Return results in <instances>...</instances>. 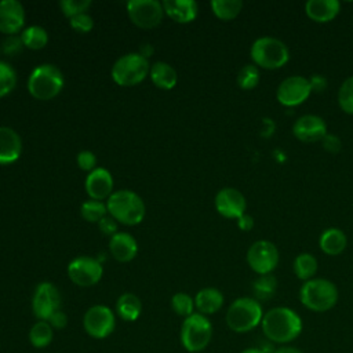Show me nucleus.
Segmentation results:
<instances>
[{"instance_id":"1","label":"nucleus","mask_w":353,"mask_h":353,"mask_svg":"<svg viewBox=\"0 0 353 353\" xmlns=\"http://www.w3.org/2000/svg\"><path fill=\"white\" fill-rule=\"evenodd\" d=\"M303 328L301 316L291 307L276 306L263 313L261 330L265 339L273 345H288L295 341Z\"/></svg>"},{"instance_id":"2","label":"nucleus","mask_w":353,"mask_h":353,"mask_svg":"<svg viewBox=\"0 0 353 353\" xmlns=\"http://www.w3.org/2000/svg\"><path fill=\"white\" fill-rule=\"evenodd\" d=\"M338 288L336 285L327 279L313 277L307 281H303L299 290L301 303L316 313H323L331 310L338 302Z\"/></svg>"},{"instance_id":"3","label":"nucleus","mask_w":353,"mask_h":353,"mask_svg":"<svg viewBox=\"0 0 353 353\" xmlns=\"http://www.w3.org/2000/svg\"><path fill=\"white\" fill-rule=\"evenodd\" d=\"M263 310L261 303L252 296H241L234 299L226 310V325L237 334L250 332L261 325Z\"/></svg>"},{"instance_id":"4","label":"nucleus","mask_w":353,"mask_h":353,"mask_svg":"<svg viewBox=\"0 0 353 353\" xmlns=\"http://www.w3.org/2000/svg\"><path fill=\"white\" fill-rule=\"evenodd\" d=\"M108 212L117 222L132 226L142 222L145 216V203L139 194L128 189L113 192L106 200Z\"/></svg>"},{"instance_id":"5","label":"nucleus","mask_w":353,"mask_h":353,"mask_svg":"<svg viewBox=\"0 0 353 353\" xmlns=\"http://www.w3.org/2000/svg\"><path fill=\"white\" fill-rule=\"evenodd\" d=\"M63 88V74L52 63L36 66L28 79V91L40 101H48L57 97Z\"/></svg>"},{"instance_id":"6","label":"nucleus","mask_w":353,"mask_h":353,"mask_svg":"<svg viewBox=\"0 0 353 353\" xmlns=\"http://www.w3.org/2000/svg\"><path fill=\"white\" fill-rule=\"evenodd\" d=\"M179 338L186 352H203L210 345L212 338V324L210 319L199 312L185 317L181 325Z\"/></svg>"},{"instance_id":"7","label":"nucleus","mask_w":353,"mask_h":353,"mask_svg":"<svg viewBox=\"0 0 353 353\" xmlns=\"http://www.w3.org/2000/svg\"><path fill=\"white\" fill-rule=\"evenodd\" d=\"M250 54L254 63L263 69H279L290 59L287 46L281 40L270 36L256 39L251 46Z\"/></svg>"},{"instance_id":"8","label":"nucleus","mask_w":353,"mask_h":353,"mask_svg":"<svg viewBox=\"0 0 353 353\" xmlns=\"http://www.w3.org/2000/svg\"><path fill=\"white\" fill-rule=\"evenodd\" d=\"M149 59L139 52H128L121 55L112 66V79L120 85H135L141 83L149 73Z\"/></svg>"},{"instance_id":"9","label":"nucleus","mask_w":353,"mask_h":353,"mask_svg":"<svg viewBox=\"0 0 353 353\" xmlns=\"http://www.w3.org/2000/svg\"><path fill=\"white\" fill-rule=\"evenodd\" d=\"M83 327L90 336L95 339H105L114 331V313L109 306L94 305L85 310L83 316Z\"/></svg>"},{"instance_id":"10","label":"nucleus","mask_w":353,"mask_h":353,"mask_svg":"<svg viewBox=\"0 0 353 353\" xmlns=\"http://www.w3.org/2000/svg\"><path fill=\"white\" fill-rule=\"evenodd\" d=\"M127 14L134 25L150 29L161 22L165 12L163 3L157 0H130L127 3Z\"/></svg>"},{"instance_id":"11","label":"nucleus","mask_w":353,"mask_h":353,"mask_svg":"<svg viewBox=\"0 0 353 353\" xmlns=\"http://www.w3.org/2000/svg\"><path fill=\"white\" fill-rule=\"evenodd\" d=\"M247 263L259 276L270 274L279 263V250L269 240H258L247 251Z\"/></svg>"},{"instance_id":"12","label":"nucleus","mask_w":353,"mask_h":353,"mask_svg":"<svg viewBox=\"0 0 353 353\" xmlns=\"http://www.w3.org/2000/svg\"><path fill=\"white\" fill-rule=\"evenodd\" d=\"M103 274L102 262L92 256H77L68 265L69 279L80 287H91L97 284Z\"/></svg>"},{"instance_id":"13","label":"nucleus","mask_w":353,"mask_h":353,"mask_svg":"<svg viewBox=\"0 0 353 353\" xmlns=\"http://www.w3.org/2000/svg\"><path fill=\"white\" fill-rule=\"evenodd\" d=\"M59 309L61 294L58 288L50 281H43L37 284L32 298V310L36 319L47 321Z\"/></svg>"},{"instance_id":"14","label":"nucleus","mask_w":353,"mask_h":353,"mask_svg":"<svg viewBox=\"0 0 353 353\" xmlns=\"http://www.w3.org/2000/svg\"><path fill=\"white\" fill-rule=\"evenodd\" d=\"M310 92L309 79L303 76H290L279 84L276 98L284 106H296L305 102Z\"/></svg>"},{"instance_id":"15","label":"nucleus","mask_w":353,"mask_h":353,"mask_svg":"<svg viewBox=\"0 0 353 353\" xmlns=\"http://www.w3.org/2000/svg\"><path fill=\"white\" fill-rule=\"evenodd\" d=\"M292 134L301 142L313 143L327 135V124L317 114H303L295 120Z\"/></svg>"},{"instance_id":"16","label":"nucleus","mask_w":353,"mask_h":353,"mask_svg":"<svg viewBox=\"0 0 353 353\" xmlns=\"http://www.w3.org/2000/svg\"><path fill=\"white\" fill-rule=\"evenodd\" d=\"M245 197L234 188H223L215 196V208L225 218H240L245 214Z\"/></svg>"},{"instance_id":"17","label":"nucleus","mask_w":353,"mask_h":353,"mask_svg":"<svg viewBox=\"0 0 353 353\" xmlns=\"http://www.w3.org/2000/svg\"><path fill=\"white\" fill-rule=\"evenodd\" d=\"M25 23V8L18 0H0V32L17 34Z\"/></svg>"},{"instance_id":"18","label":"nucleus","mask_w":353,"mask_h":353,"mask_svg":"<svg viewBox=\"0 0 353 353\" xmlns=\"http://www.w3.org/2000/svg\"><path fill=\"white\" fill-rule=\"evenodd\" d=\"M84 185L87 194L92 200L102 201L103 199H109V196L113 193V176L103 167H97L88 172Z\"/></svg>"},{"instance_id":"19","label":"nucleus","mask_w":353,"mask_h":353,"mask_svg":"<svg viewBox=\"0 0 353 353\" xmlns=\"http://www.w3.org/2000/svg\"><path fill=\"white\" fill-rule=\"evenodd\" d=\"M22 152V141L19 134L11 127L0 125V164H11L17 161Z\"/></svg>"},{"instance_id":"20","label":"nucleus","mask_w":353,"mask_h":353,"mask_svg":"<svg viewBox=\"0 0 353 353\" xmlns=\"http://www.w3.org/2000/svg\"><path fill=\"white\" fill-rule=\"evenodd\" d=\"M109 250L112 256L119 262L131 261L138 252V244L134 236L127 232H117L110 237Z\"/></svg>"},{"instance_id":"21","label":"nucleus","mask_w":353,"mask_h":353,"mask_svg":"<svg viewBox=\"0 0 353 353\" xmlns=\"http://www.w3.org/2000/svg\"><path fill=\"white\" fill-rule=\"evenodd\" d=\"M164 12L179 23H188L197 17L199 6L194 0H164Z\"/></svg>"},{"instance_id":"22","label":"nucleus","mask_w":353,"mask_h":353,"mask_svg":"<svg viewBox=\"0 0 353 353\" xmlns=\"http://www.w3.org/2000/svg\"><path fill=\"white\" fill-rule=\"evenodd\" d=\"M341 4L336 0H309L305 4L306 15L314 22L332 21L339 12Z\"/></svg>"},{"instance_id":"23","label":"nucleus","mask_w":353,"mask_h":353,"mask_svg":"<svg viewBox=\"0 0 353 353\" xmlns=\"http://www.w3.org/2000/svg\"><path fill=\"white\" fill-rule=\"evenodd\" d=\"M223 306V294L215 287L201 288L194 296V307L207 316L216 313Z\"/></svg>"},{"instance_id":"24","label":"nucleus","mask_w":353,"mask_h":353,"mask_svg":"<svg viewBox=\"0 0 353 353\" xmlns=\"http://www.w3.org/2000/svg\"><path fill=\"white\" fill-rule=\"evenodd\" d=\"M346 236L338 228H328L325 229L319 239L320 250L327 255H338L346 247Z\"/></svg>"},{"instance_id":"25","label":"nucleus","mask_w":353,"mask_h":353,"mask_svg":"<svg viewBox=\"0 0 353 353\" xmlns=\"http://www.w3.org/2000/svg\"><path fill=\"white\" fill-rule=\"evenodd\" d=\"M149 74H150V79H152L153 84L156 87L161 88V90L174 88L175 84H176V80H178L175 69L170 63L163 62V61L154 62L150 66Z\"/></svg>"},{"instance_id":"26","label":"nucleus","mask_w":353,"mask_h":353,"mask_svg":"<svg viewBox=\"0 0 353 353\" xmlns=\"http://www.w3.org/2000/svg\"><path fill=\"white\" fill-rule=\"evenodd\" d=\"M142 312L141 299L132 292H124L117 298L116 313L124 321H135Z\"/></svg>"},{"instance_id":"27","label":"nucleus","mask_w":353,"mask_h":353,"mask_svg":"<svg viewBox=\"0 0 353 353\" xmlns=\"http://www.w3.org/2000/svg\"><path fill=\"white\" fill-rule=\"evenodd\" d=\"M29 342L37 349H44L52 342L54 328L48 321L37 320L29 330Z\"/></svg>"},{"instance_id":"28","label":"nucleus","mask_w":353,"mask_h":353,"mask_svg":"<svg viewBox=\"0 0 353 353\" xmlns=\"http://www.w3.org/2000/svg\"><path fill=\"white\" fill-rule=\"evenodd\" d=\"M292 269L299 280L307 281L313 279V276L317 272V259L312 254L302 252L294 259Z\"/></svg>"},{"instance_id":"29","label":"nucleus","mask_w":353,"mask_h":353,"mask_svg":"<svg viewBox=\"0 0 353 353\" xmlns=\"http://www.w3.org/2000/svg\"><path fill=\"white\" fill-rule=\"evenodd\" d=\"M276 290H277V280L272 274H261L252 283V294L258 302L272 299L273 295L276 294Z\"/></svg>"},{"instance_id":"30","label":"nucleus","mask_w":353,"mask_h":353,"mask_svg":"<svg viewBox=\"0 0 353 353\" xmlns=\"http://www.w3.org/2000/svg\"><path fill=\"white\" fill-rule=\"evenodd\" d=\"M21 39L25 47L30 50H40L48 43V33L43 26L30 25L22 30Z\"/></svg>"},{"instance_id":"31","label":"nucleus","mask_w":353,"mask_h":353,"mask_svg":"<svg viewBox=\"0 0 353 353\" xmlns=\"http://www.w3.org/2000/svg\"><path fill=\"white\" fill-rule=\"evenodd\" d=\"M211 8H212V12L219 19L228 21V19L236 18L240 14L243 8V3L240 0H212Z\"/></svg>"},{"instance_id":"32","label":"nucleus","mask_w":353,"mask_h":353,"mask_svg":"<svg viewBox=\"0 0 353 353\" xmlns=\"http://www.w3.org/2000/svg\"><path fill=\"white\" fill-rule=\"evenodd\" d=\"M80 214L87 222H99L108 214V207L101 200H87L80 207Z\"/></svg>"},{"instance_id":"33","label":"nucleus","mask_w":353,"mask_h":353,"mask_svg":"<svg viewBox=\"0 0 353 353\" xmlns=\"http://www.w3.org/2000/svg\"><path fill=\"white\" fill-rule=\"evenodd\" d=\"M171 307L178 316L185 319L194 313V298L186 292H176L171 298Z\"/></svg>"},{"instance_id":"34","label":"nucleus","mask_w":353,"mask_h":353,"mask_svg":"<svg viewBox=\"0 0 353 353\" xmlns=\"http://www.w3.org/2000/svg\"><path fill=\"white\" fill-rule=\"evenodd\" d=\"M17 85V72L6 61L0 59V98L10 94Z\"/></svg>"},{"instance_id":"35","label":"nucleus","mask_w":353,"mask_h":353,"mask_svg":"<svg viewBox=\"0 0 353 353\" xmlns=\"http://www.w3.org/2000/svg\"><path fill=\"white\" fill-rule=\"evenodd\" d=\"M259 83V70L255 65H244L237 73V84L241 90H252Z\"/></svg>"},{"instance_id":"36","label":"nucleus","mask_w":353,"mask_h":353,"mask_svg":"<svg viewBox=\"0 0 353 353\" xmlns=\"http://www.w3.org/2000/svg\"><path fill=\"white\" fill-rule=\"evenodd\" d=\"M338 103L345 113L353 114V76L347 77L341 84L338 90Z\"/></svg>"},{"instance_id":"37","label":"nucleus","mask_w":353,"mask_h":353,"mask_svg":"<svg viewBox=\"0 0 353 353\" xmlns=\"http://www.w3.org/2000/svg\"><path fill=\"white\" fill-rule=\"evenodd\" d=\"M90 6H91L90 0H61L59 1V7L62 12L69 18L85 12L90 8Z\"/></svg>"},{"instance_id":"38","label":"nucleus","mask_w":353,"mask_h":353,"mask_svg":"<svg viewBox=\"0 0 353 353\" xmlns=\"http://www.w3.org/2000/svg\"><path fill=\"white\" fill-rule=\"evenodd\" d=\"M70 19V26L80 32V33H85V32H90L94 26V19L90 14L87 12H83V14H79V15H74Z\"/></svg>"},{"instance_id":"39","label":"nucleus","mask_w":353,"mask_h":353,"mask_svg":"<svg viewBox=\"0 0 353 353\" xmlns=\"http://www.w3.org/2000/svg\"><path fill=\"white\" fill-rule=\"evenodd\" d=\"M22 47H25L22 43V39H21V36H17V34L7 36L6 40H3V43H1V51L7 55H15V54L21 52Z\"/></svg>"},{"instance_id":"40","label":"nucleus","mask_w":353,"mask_h":353,"mask_svg":"<svg viewBox=\"0 0 353 353\" xmlns=\"http://www.w3.org/2000/svg\"><path fill=\"white\" fill-rule=\"evenodd\" d=\"M77 165L83 171L91 172L94 168H97V157L91 150H81L77 153Z\"/></svg>"},{"instance_id":"41","label":"nucleus","mask_w":353,"mask_h":353,"mask_svg":"<svg viewBox=\"0 0 353 353\" xmlns=\"http://www.w3.org/2000/svg\"><path fill=\"white\" fill-rule=\"evenodd\" d=\"M98 228L103 234L112 237L113 234L117 233V221L113 216L106 215L98 222Z\"/></svg>"},{"instance_id":"42","label":"nucleus","mask_w":353,"mask_h":353,"mask_svg":"<svg viewBox=\"0 0 353 353\" xmlns=\"http://www.w3.org/2000/svg\"><path fill=\"white\" fill-rule=\"evenodd\" d=\"M321 143H323V148L330 152V153H338L342 148V142L341 139L334 135V134H327L323 139H321Z\"/></svg>"},{"instance_id":"43","label":"nucleus","mask_w":353,"mask_h":353,"mask_svg":"<svg viewBox=\"0 0 353 353\" xmlns=\"http://www.w3.org/2000/svg\"><path fill=\"white\" fill-rule=\"evenodd\" d=\"M47 321L50 323V325H51L54 330H62V328H65L66 324H68V316H66L65 312H62V310L59 309V310H57Z\"/></svg>"},{"instance_id":"44","label":"nucleus","mask_w":353,"mask_h":353,"mask_svg":"<svg viewBox=\"0 0 353 353\" xmlns=\"http://www.w3.org/2000/svg\"><path fill=\"white\" fill-rule=\"evenodd\" d=\"M309 84H310V90L314 92H321L325 90L327 87V79L321 74H313L309 79Z\"/></svg>"},{"instance_id":"45","label":"nucleus","mask_w":353,"mask_h":353,"mask_svg":"<svg viewBox=\"0 0 353 353\" xmlns=\"http://www.w3.org/2000/svg\"><path fill=\"white\" fill-rule=\"evenodd\" d=\"M237 226L244 230V232H248L252 229L254 226V218L248 214H243L240 218H237Z\"/></svg>"},{"instance_id":"46","label":"nucleus","mask_w":353,"mask_h":353,"mask_svg":"<svg viewBox=\"0 0 353 353\" xmlns=\"http://www.w3.org/2000/svg\"><path fill=\"white\" fill-rule=\"evenodd\" d=\"M272 353H303L301 349L291 346V345H284V346H279L274 347V350Z\"/></svg>"},{"instance_id":"47","label":"nucleus","mask_w":353,"mask_h":353,"mask_svg":"<svg viewBox=\"0 0 353 353\" xmlns=\"http://www.w3.org/2000/svg\"><path fill=\"white\" fill-rule=\"evenodd\" d=\"M139 54L145 58H149L152 54H153V47L150 44H143L139 50Z\"/></svg>"},{"instance_id":"48","label":"nucleus","mask_w":353,"mask_h":353,"mask_svg":"<svg viewBox=\"0 0 353 353\" xmlns=\"http://www.w3.org/2000/svg\"><path fill=\"white\" fill-rule=\"evenodd\" d=\"M239 353H265V352L261 347H247Z\"/></svg>"}]
</instances>
